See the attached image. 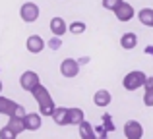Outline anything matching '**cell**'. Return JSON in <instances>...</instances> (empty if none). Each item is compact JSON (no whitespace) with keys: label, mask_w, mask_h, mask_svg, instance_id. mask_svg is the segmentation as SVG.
I'll return each mask as SVG.
<instances>
[{"label":"cell","mask_w":153,"mask_h":139,"mask_svg":"<svg viewBox=\"0 0 153 139\" xmlns=\"http://www.w3.org/2000/svg\"><path fill=\"white\" fill-rule=\"evenodd\" d=\"M68 31H72L74 35H82L83 31H85V23L83 21H74V23L68 25Z\"/></svg>","instance_id":"obj_19"},{"label":"cell","mask_w":153,"mask_h":139,"mask_svg":"<svg viewBox=\"0 0 153 139\" xmlns=\"http://www.w3.org/2000/svg\"><path fill=\"white\" fill-rule=\"evenodd\" d=\"M25 46H27V50H29L31 54H39V52H43V49H45V41H43V37H39V35H31V37L27 39Z\"/></svg>","instance_id":"obj_10"},{"label":"cell","mask_w":153,"mask_h":139,"mask_svg":"<svg viewBox=\"0 0 153 139\" xmlns=\"http://www.w3.org/2000/svg\"><path fill=\"white\" fill-rule=\"evenodd\" d=\"M120 46H122L124 50H132L134 46H138V37H136V33H132V31L124 33L122 37H120Z\"/></svg>","instance_id":"obj_14"},{"label":"cell","mask_w":153,"mask_h":139,"mask_svg":"<svg viewBox=\"0 0 153 139\" xmlns=\"http://www.w3.org/2000/svg\"><path fill=\"white\" fill-rule=\"evenodd\" d=\"M0 93H2V81H0Z\"/></svg>","instance_id":"obj_26"},{"label":"cell","mask_w":153,"mask_h":139,"mask_svg":"<svg viewBox=\"0 0 153 139\" xmlns=\"http://www.w3.org/2000/svg\"><path fill=\"white\" fill-rule=\"evenodd\" d=\"M51 31H52V35H54V37H62V35L68 31V23L64 21L62 18H58V15H56V18L51 19Z\"/></svg>","instance_id":"obj_12"},{"label":"cell","mask_w":153,"mask_h":139,"mask_svg":"<svg viewBox=\"0 0 153 139\" xmlns=\"http://www.w3.org/2000/svg\"><path fill=\"white\" fill-rule=\"evenodd\" d=\"M47 45H49L52 50H56V49H60V46H62V41H60V37H54V39H51Z\"/></svg>","instance_id":"obj_24"},{"label":"cell","mask_w":153,"mask_h":139,"mask_svg":"<svg viewBox=\"0 0 153 139\" xmlns=\"http://www.w3.org/2000/svg\"><path fill=\"white\" fill-rule=\"evenodd\" d=\"M51 118L54 120V124H58V126H68V108H64V106H56Z\"/></svg>","instance_id":"obj_15"},{"label":"cell","mask_w":153,"mask_h":139,"mask_svg":"<svg viewBox=\"0 0 153 139\" xmlns=\"http://www.w3.org/2000/svg\"><path fill=\"white\" fill-rule=\"evenodd\" d=\"M140 23L146 27H153V8H142L138 14Z\"/></svg>","instance_id":"obj_18"},{"label":"cell","mask_w":153,"mask_h":139,"mask_svg":"<svg viewBox=\"0 0 153 139\" xmlns=\"http://www.w3.org/2000/svg\"><path fill=\"white\" fill-rule=\"evenodd\" d=\"M146 79H147V75L143 74V71L134 70V71H128V74L124 75L122 85H124V89H126V91H138L140 87L146 85Z\"/></svg>","instance_id":"obj_2"},{"label":"cell","mask_w":153,"mask_h":139,"mask_svg":"<svg viewBox=\"0 0 153 139\" xmlns=\"http://www.w3.org/2000/svg\"><path fill=\"white\" fill-rule=\"evenodd\" d=\"M0 114H6L8 118L10 116L23 118L27 112H25V108H23L22 104H18V102H14V101H10V99H6V97L0 95Z\"/></svg>","instance_id":"obj_3"},{"label":"cell","mask_w":153,"mask_h":139,"mask_svg":"<svg viewBox=\"0 0 153 139\" xmlns=\"http://www.w3.org/2000/svg\"><path fill=\"white\" fill-rule=\"evenodd\" d=\"M143 89H149V91H153V75H147V79H146V85H143Z\"/></svg>","instance_id":"obj_25"},{"label":"cell","mask_w":153,"mask_h":139,"mask_svg":"<svg viewBox=\"0 0 153 139\" xmlns=\"http://www.w3.org/2000/svg\"><path fill=\"white\" fill-rule=\"evenodd\" d=\"M85 120V114L82 108H68V126H79Z\"/></svg>","instance_id":"obj_13"},{"label":"cell","mask_w":153,"mask_h":139,"mask_svg":"<svg viewBox=\"0 0 153 139\" xmlns=\"http://www.w3.org/2000/svg\"><path fill=\"white\" fill-rule=\"evenodd\" d=\"M8 128H12L16 133H22V132H25V122H23V118H19V116H10L8 118Z\"/></svg>","instance_id":"obj_17"},{"label":"cell","mask_w":153,"mask_h":139,"mask_svg":"<svg viewBox=\"0 0 153 139\" xmlns=\"http://www.w3.org/2000/svg\"><path fill=\"white\" fill-rule=\"evenodd\" d=\"M143 104H146V106H153V91L146 89V93H143Z\"/></svg>","instance_id":"obj_22"},{"label":"cell","mask_w":153,"mask_h":139,"mask_svg":"<svg viewBox=\"0 0 153 139\" xmlns=\"http://www.w3.org/2000/svg\"><path fill=\"white\" fill-rule=\"evenodd\" d=\"M103 122H105V128H107V132H114V124H112V118L108 116V114H105L103 116Z\"/></svg>","instance_id":"obj_23"},{"label":"cell","mask_w":153,"mask_h":139,"mask_svg":"<svg viewBox=\"0 0 153 139\" xmlns=\"http://www.w3.org/2000/svg\"><path fill=\"white\" fill-rule=\"evenodd\" d=\"M19 85H22V89H23V91L31 93V91H33L37 85H41L39 74H37V71H31V70L23 71V74H22V77H19Z\"/></svg>","instance_id":"obj_4"},{"label":"cell","mask_w":153,"mask_h":139,"mask_svg":"<svg viewBox=\"0 0 153 139\" xmlns=\"http://www.w3.org/2000/svg\"><path fill=\"white\" fill-rule=\"evenodd\" d=\"M78 71H79L78 60H74V58H66V60H62V64H60V74H62L64 77H76Z\"/></svg>","instance_id":"obj_8"},{"label":"cell","mask_w":153,"mask_h":139,"mask_svg":"<svg viewBox=\"0 0 153 139\" xmlns=\"http://www.w3.org/2000/svg\"><path fill=\"white\" fill-rule=\"evenodd\" d=\"M31 95H33V99L39 104V114H41V116H52L56 104H54V101H52L51 93L47 91V87L45 85H37L33 91H31Z\"/></svg>","instance_id":"obj_1"},{"label":"cell","mask_w":153,"mask_h":139,"mask_svg":"<svg viewBox=\"0 0 153 139\" xmlns=\"http://www.w3.org/2000/svg\"><path fill=\"white\" fill-rule=\"evenodd\" d=\"M97 139H108V137H97Z\"/></svg>","instance_id":"obj_27"},{"label":"cell","mask_w":153,"mask_h":139,"mask_svg":"<svg viewBox=\"0 0 153 139\" xmlns=\"http://www.w3.org/2000/svg\"><path fill=\"white\" fill-rule=\"evenodd\" d=\"M19 15H22V19L25 23L37 21V18H39V6L35 2H25L22 8H19Z\"/></svg>","instance_id":"obj_5"},{"label":"cell","mask_w":153,"mask_h":139,"mask_svg":"<svg viewBox=\"0 0 153 139\" xmlns=\"http://www.w3.org/2000/svg\"><path fill=\"white\" fill-rule=\"evenodd\" d=\"M23 122H25V129L27 132H37L41 128V114L37 112H27L23 116Z\"/></svg>","instance_id":"obj_9"},{"label":"cell","mask_w":153,"mask_h":139,"mask_svg":"<svg viewBox=\"0 0 153 139\" xmlns=\"http://www.w3.org/2000/svg\"><path fill=\"white\" fill-rule=\"evenodd\" d=\"M120 2H122V0H103V8L108 10V12H114L116 8L120 6Z\"/></svg>","instance_id":"obj_21"},{"label":"cell","mask_w":153,"mask_h":139,"mask_svg":"<svg viewBox=\"0 0 153 139\" xmlns=\"http://www.w3.org/2000/svg\"><path fill=\"white\" fill-rule=\"evenodd\" d=\"M78 128H79V137H82V139H97V135H95V128H93V124H89V122L83 120L82 124L78 126Z\"/></svg>","instance_id":"obj_16"},{"label":"cell","mask_w":153,"mask_h":139,"mask_svg":"<svg viewBox=\"0 0 153 139\" xmlns=\"http://www.w3.org/2000/svg\"><path fill=\"white\" fill-rule=\"evenodd\" d=\"M124 135L126 139H142L143 137V128L138 120H128L124 124Z\"/></svg>","instance_id":"obj_6"},{"label":"cell","mask_w":153,"mask_h":139,"mask_svg":"<svg viewBox=\"0 0 153 139\" xmlns=\"http://www.w3.org/2000/svg\"><path fill=\"white\" fill-rule=\"evenodd\" d=\"M16 137H18V133L12 128H8V126H4V128L0 129V139H16Z\"/></svg>","instance_id":"obj_20"},{"label":"cell","mask_w":153,"mask_h":139,"mask_svg":"<svg viewBox=\"0 0 153 139\" xmlns=\"http://www.w3.org/2000/svg\"><path fill=\"white\" fill-rule=\"evenodd\" d=\"M114 15H116V19L118 21H130L132 18L136 15V12H134V6H132L130 2H120V6L114 10Z\"/></svg>","instance_id":"obj_7"},{"label":"cell","mask_w":153,"mask_h":139,"mask_svg":"<svg viewBox=\"0 0 153 139\" xmlns=\"http://www.w3.org/2000/svg\"><path fill=\"white\" fill-rule=\"evenodd\" d=\"M111 101H112V95L108 93L107 89H99L97 93L93 95V102H95V106H99V108L108 106V104H111Z\"/></svg>","instance_id":"obj_11"}]
</instances>
